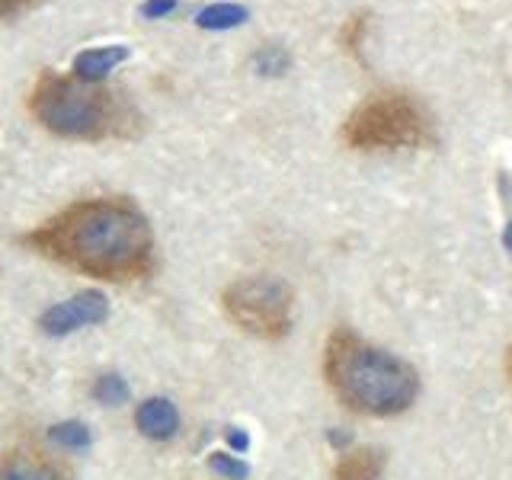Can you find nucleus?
Instances as JSON below:
<instances>
[{"label":"nucleus","mask_w":512,"mask_h":480,"mask_svg":"<svg viewBox=\"0 0 512 480\" xmlns=\"http://www.w3.org/2000/svg\"><path fill=\"white\" fill-rule=\"evenodd\" d=\"M208 468H212L215 474H221V477H228V480H247L250 477V464L240 461L231 452H212V458H208Z\"/></svg>","instance_id":"nucleus-15"},{"label":"nucleus","mask_w":512,"mask_h":480,"mask_svg":"<svg viewBox=\"0 0 512 480\" xmlns=\"http://www.w3.org/2000/svg\"><path fill=\"white\" fill-rule=\"evenodd\" d=\"M128 58L125 45H103V48H87L74 58V74L84 80H103L116 64Z\"/></svg>","instance_id":"nucleus-9"},{"label":"nucleus","mask_w":512,"mask_h":480,"mask_svg":"<svg viewBox=\"0 0 512 480\" xmlns=\"http://www.w3.org/2000/svg\"><path fill=\"white\" fill-rule=\"evenodd\" d=\"M0 480H64L52 464L26 455H10L0 468Z\"/></svg>","instance_id":"nucleus-10"},{"label":"nucleus","mask_w":512,"mask_h":480,"mask_svg":"<svg viewBox=\"0 0 512 480\" xmlns=\"http://www.w3.org/2000/svg\"><path fill=\"white\" fill-rule=\"evenodd\" d=\"M503 247H506L509 256H512V215H509V221L503 224Z\"/></svg>","instance_id":"nucleus-20"},{"label":"nucleus","mask_w":512,"mask_h":480,"mask_svg":"<svg viewBox=\"0 0 512 480\" xmlns=\"http://www.w3.org/2000/svg\"><path fill=\"white\" fill-rule=\"evenodd\" d=\"M221 308L234 327L256 340H282L292 330L295 292L276 276H244L221 292Z\"/></svg>","instance_id":"nucleus-5"},{"label":"nucleus","mask_w":512,"mask_h":480,"mask_svg":"<svg viewBox=\"0 0 512 480\" xmlns=\"http://www.w3.org/2000/svg\"><path fill=\"white\" fill-rule=\"evenodd\" d=\"M244 20H247V10L237 4H215L196 16V23L202 29H231V26H240Z\"/></svg>","instance_id":"nucleus-11"},{"label":"nucleus","mask_w":512,"mask_h":480,"mask_svg":"<svg viewBox=\"0 0 512 480\" xmlns=\"http://www.w3.org/2000/svg\"><path fill=\"white\" fill-rule=\"evenodd\" d=\"M48 436H52V442H58L61 448H71V452H84V448L90 445V429L77 420H64V423L52 426L48 429Z\"/></svg>","instance_id":"nucleus-13"},{"label":"nucleus","mask_w":512,"mask_h":480,"mask_svg":"<svg viewBox=\"0 0 512 480\" xmlns=\"http://www.w3.org/2000/svg\"><path fill=\"white\" fill-rule=\"evenodd\" d=\"M365 32H368V16L365 13H356V16H349L346 26H343V48L352 55V58H359L362 61V48H365Z\"/></svg>","instance_id":"nucleus-14"},{"label":"nucleus","mask_w":512,"mask_h":480,"mask_svg":"<svg viewBox=\"0 0 512 480\" xmlns=\"http://www.w3.org/2000/svg\"><path fill=\"white\" fill-rule=\"evenodd\" d=\"M176 10V0H144L141 4V16H148V20H157V16H167Z\"/></svg>","instance_id":"nucleus-18"},{"label":"nucleus","mask_w":512,"mask_h":480,"mask_svg":"<svg viewBox=\"0 0 512 480\" xmlns=\"http://www.w3.org/2000/svg\"><path fill=\"white\" fill-rule=\"evenodd\" d=\"M128 384L122 375H100L93 381V400L96 404H103V407H119L128 400Z\"/></svg>","instance_id":"nucleus-12"},{"label":"nucleus","mask_w":512,"mask_h":480,"mask_svg":"<svg viewBox=\"0 0 512 480\" xmlns=\"http://www.w3.org/2000/svg\"><path fill=\"white\" fill-rule=\"evenodd\" d=\"M509 372H512V356H509Z\"/></svg>","instance_id":"nucleus-22"},{"label":"nucleus","mask_w":512,"mask_h":480,"mask_svg":"<svg viewBox=\"0 0 512 480\" xmlns=\"http://www.w3.org/2000/svg\"><path fill=\"white\" fill-rule=\"evenodd\" d=\"M253 61H256V68H260V74H282L288 68V55L279 45H269L263 52H256Z\"/></svg>","instance_id":"nucleus-16"},{"label":"nucleus","mask_w":512,"mask_h":480,"mask_svg":"<svg viewBox=\"0 0 512 480\" xmlns=\"http://www.w3.org/2000/svg\"><path fill=\"white\" fill-rule=\"evenodd\" d=\"M330 442L333 445H349V436H343V432H330Z\"/></svg>","instance_id":"nucleus-21"},{"label":"nucleus","mask_w":512,"mask_h":480,"mask_svg":"<svg viewBox=\"0 0 512 480\" xmlns=\"http://www.w3.org/2000/svg\"><path fill=\"white\" fill-rule=\"evenodd\" d=\"M23 244L45 260L103 282L148 279L157 266L151 221L125 196L80 199L23 234Z\"/></svg>","instance_id":"nucleus-1"},{"label":"nucleus","mask_w":512,"mask_h":480,"mask_svg":"<svg viewBox=\"0 0 512 480\" xmlns=\"http://www.w3.org/2000/svg\"><path fill=\"white\" fill-rule=\"evenodd\" d=\"M109 317V301L103 292H77L71 295L68 301H58L52 304L42 317H39V327L42 333L48 336H68V333H77L84 327H96L103 324Z\"/></svg>","instance_id":"nucleus-6"},{"label":"nucleus","mask_w":512,"mask_h":480,"mask_svg":"<svg viewBox=\"0 0 512 480\" xmlns=\"http://www.w3.org/2000/svg\"><path fill=\"white\" fill-rule=\"evenodd\" d=\"M26 106L45 132L64 141H132L144 132L141 109L125 90L77 74L42 71Z\"/></svg>","instance_id":"nucleus-2"},{"label":"nucleus","mask_w":512,"mask_h":480,"mask_svg":"<svg viewBox=\"0 0 512 480\" xmlns=\"http://www.w3.org/2000/svg\"><path fill=\"white\" fill-rule=\"evenodd\" d=\"M224 436H228V445L234 448V452H237V455H244V452H247V448H250V436H247V432H244V429H237V426H231L228 432H224Z\"/></svg>","instance_id":"nucleus-19"},{"label":"nucleus","mask_w":512,"mask_h":480,"mask_svg":"<svg viewBox=\"0 0 512 480\" xmlns=\"http://www.w3.org/2000/svg\"><path fill=\"white\" fill-rule=\"evenodd\" d=\"M324 378L343 407L362 416H397L420 397V375L388 349L336 327L324 349Z\"/></svg>","instance_id":"nucleus-3"},{"label":"nucleus","mask_w":512,"mask_h":480,"mask_svg":"<svg viewBox=\"0 0 512 480\" xmlns=\"http://www.w3.org/2000/svg\"><path fill=\"white\" fill-rule=\"evenodd\" d=\"M343 141L352 151H400L432 144V119L410 93H375L343 122Z\"/></svg>","instance_id":"nucleus-4"},{"label":"nucleus","mask_w":512,"mask_h":480,"mask_svg":"<svg viewBox=\"0 0 512 480\" xmlns=\"http://www.w3.org/2000/svg\"><path fill=\"white\" fill-rule=\"evenodd\" d=\"M135 426L144 439L167 442L180 432V410H176V404L167 397H148L135 410Z\"/></svg>","instance_id":"nucleus-7"},{"label":"nucleus","mask_w":512,"mask_h":480,"mask_svg":"<svg viewBox=\"0 0 512 480\" xmlns=\"http://www.w3.org/2000/svg\"><path fill=\"white\" fill-rule=\"evenodd\" d=\"M42 4L45 0H0V20H13V16H23Z\"/></svg>","instance_id":"nucleus-17"},{"label":"nucleus","mask_w":512,"mask_h":480,"mask_svg":"<svg viewBox=\"0 0 512 480\" xmlns=\"http://www.w3.org/2000/svg\"><path fill=\"white\" fill-rule=\"evenodd\" d=\"M381 474H384V452L372 445L346 448L343 458L333 468V480H381Z\"/></svg>","instance_id":"nucleus-8"}]
</instances>
